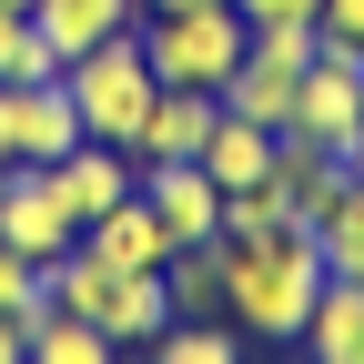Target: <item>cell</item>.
<instances>
[{
    "label": "cell",
    "mask_w": 364,
    "mask_h": 364,
    "mask_svg": "<svg viewBox=\"0 0 364 364\" xmlns=\"http://www.w3.org/2000/svg\"><path fill=\"white\" fill-rule=\"evenodd\" d=\"M233 243V233H223ZM314 294H324V253H314L304 223H284V233H253L233 243V263H223V314L253 334V344H294Z\"/></svg>",
    "instance_id": "obj_1"
},
{
    "label": "cell",
    "mask_w": 364,
    "mask_h": 364,
    "mask_svg": "<svg viewBox=\"0 0 364 364\" xmlns=\"http://www.w3.org/2000/svg\"><path fill=\"white\" fill-rule=\"evenodd\" d=\"M132 31H142V61H152V81H172V91H223V81L243 71V51H253V31H243V11H233V0H193V11H142Z\"/></svg>",
    "instance_id": "obj_2"
},
{
    "label": "cell",
    "mask_w": 364,
    "mask_h": 364,
    "mask_svg": "<svg viewBox=\"0 0 364 364\" xmlns=\"http://www.w3.org/2000/svg\"><path fill=\"white\" fill-rule=\"evenodd\" d=\"M61 81H71V102H81V132L91 142H122L132 152V132H142V112H152V61H142V31H112L102 51H81V61H61Z\"/></svg>",
    "instance_id": "obj_3"
},
{
    "label": "cell",
    "mask_w": 364,
    "mask_h": 364,
    "mask_svg": "<svg viewBox=\"0 0 364 364\" xmlns=\"http://www.w3.org/2000/svg\"><path fill=\"white\" fill-rule=\"evenodd\" d=\"M294 132H314V142H334L344 162H364V51H314L304 81H294Z\"/></svg>",
    "instance_id": "obj_4"
},
{
    "label": "cell",
    "mask_w": 364,
    "mask_h": 364,
    "mask_svg": "<svg viewBox=\"0 0 364 364\" xmlns=\"http://www.w3.org/2000/svg\"><path fill=\"white\" fill-rule=\"evenodd\" d=\"M0 243H11L21 263H41V273H51V263L81 243V223H71V203H61V182L41 172V162H21L11 182H0Z\"/></svg>",
    "instance_id": "obj_5"
},
{
    "label": "cell",
    "mask_w": 364,
    "mask_h": 364,
    "mask_svg": "<svg viewBox=\"0 0 364 364\" xmlns=\"http://www.w3.org/2000/svg\"><path fill=\"white\" fill-rule=\"evenodd\" d=\"M344 172H364V162H344L334 142H314V132H273V182H284V223H324L334 213V193H344Z\"/></svg>",
    "instance_id": "obj_6"
},
{
    "label": "cell",
    "mask_w": 364,
    "mask_h": 364,
    "mask_svg": "<svg viewBox=\"0 0 364 364\" xmlns=\"http://www.w3.org/2000/svg\"><path fill=\"white\" fill-rule=\"evenodd\" d=\"M81 243L102 253L112 273H162V263L182 253V243H172V223H162V213L142 203V182H132V193H122V203H112L102 223H81Z\"/></svg>",
    "instance_id": "obj_7"
},
{
    "label": "cell",
    "mask_w": 364,
    "mask_h": 364,
    "mask_svg": "<svg viewBox=\"0 0 364 364\" xmlns=\"http://www.w3.org/2000/svg\"><path fill=\"white\" fill-rule=\"evenodd\" d=\"M213 122H223V91H152V112H142V132H132V162H193L203 142H213Z\"/></svg>",
    "instance_id": "obj_8"
},
{
    "label": "cell",
    "mask_w": 364,
    "mask_h": 364,
    "mask_svg": "<svg viewBox=\"0 0 364 364\" xmlns=\"http://www.w3.org/2000/svg\"><path fill=\"white\" fill-rule=\"evenodd\" d=\"M142 203L172 223V243H213L223 233V182L203 162H142Z\"/></svg>",
    "instance_id": "obj_9"
},
{
    "label": "cell",
    "mask_w": 364,
    "mask_h": 364,
    "mask_svg": "<svg viewBox=\"0 0 364 364\" xmlns=\"http://www.w3.org/2000/svg\"><path fill=\"white\" fill-rule=\"evenodd\" d=\"M51 182H61V203H71V223H102L132 182H142V162H132L122 142H71L61 162H51Z\"/></svg>",
    "instance_id": "obj_10"
},
{
    "label": "cell",
    "mask_w": 364,
    "mask_h": 364,
    "mask_svg": "<svg viewBox=\"0 0 364 364\" xmlns=\"http://www.w3.org/2000/svg\"><path fill=\"white\" fill-rule=\"evenodd\" d=\"M71 142H91V132H81V102H71V81H61V71H51V81H21V162L51 172Z\"/></svg>",
    "instance_id": "obj_11"
},
{
    "label": "cell",
    "mask_w": 364,
    "mask_h": 364,
    "mask_svg": "<svg viewBox=\"0 0 364 364\" xmlns=\"http://www.w3.org/2000/svg\"><path fill=\"white\" fill-rule=\"evenodd\" d=\"M142 364H253V334L233 314H172V324L142 344Z\"/></svg>",
    "instance_id": "obj_12"
},
{
    "label": "cell",
    "mask_w": 364,
    "mask_h": 364,
    "mask_svg": "<svg viewBox=\"0 0 364 364\" xmlns=\"http://www.w3.org/2000/svg\"><path fill=\"white\" fill-rule=\"evenodd\" d=\"M314 364H364V284H344V273H324V294H314L304 334H294Z\"/></svg>",
    "instance_id": "obj_13"
},
{
    "label": "cell",
    "mask_w": 364,
    "mask_h": 364,
    "mask_svg": "<svg viewBox=\"0 0 364 364\" xmlns=\"http://www.w3.org/2000/svg\"><path fill=\"white\" fill-rule=\"evenodd\" d=\"M31 21H41V41H51L61 61H81V51H102L112 31L142 21V0H31Z\"/></svg>",
    "instance_id": "obj_14"
},
{
    "label": "cell",
    "mask_w": 364,
    "mask_h": 364,
    "mask_svg": "<svg viewBox=\"0 0 364 364\" xmlns=\"http://www.w3.org/2000/svg\"><path fill=\"white\" fill-rule=\"evenodd\" d=\"M193 162L223 182V193H253V182H273V132L243 122V112H223V122H213V142H203Z\"/></svg>",
    "instance_id": "obj_15"
},
{
    "label": "cell",
    "mask_w": 364,
    "mask_h": 364,
    "mask_svg": "<svg viewBox=\"0 0 364 364\" xmlns=\"http://www.w3.org/2000/svg\"><path fill=\"white\" fill-rule=\"evenodd\" d=\"M162 324H172V284H162V273H122L112 304H102V334L112 344H152Z\"/></svg>",
    "instance_id": "obj_16"
},
{
    "label": "cell",
    "mask_w": 364,
    "mask_h": 364,
    "mask_svg": "<svg viewBox=\"0 0 364 364\" xmlns=\"http://www.w3.org/2000/svg\"><path fill=\"white\" fill-rule=\"evenodd\" d=\"M223 263H233V243H182L172 263H162V284H172V314H223Z\"/></svg>",
    "instance_id": "obj_17"
},
{
    "label": "cell",
    "mask_w": 364,
    "mask_h": 364,
    "mask_svg": "<svg viewBox=\"0 0 364 364\" xmlns=\"http://www.w3.org/2000/svg\"><path fill=\"white\" fill-rule=\"evenodd\" d=\"M314 253H324V273H344V284H364V172H344L334 213L314 223Z\"/></svg>",
    "instance_id": "obj_18"
},
{
    "label": "cell",
    "mask_w": 364,
    "mask_h": 364,
    "mask_svg": "<svg viewBox=\"0 0 364 364\" xmlns=\"http://www.w3.org/2000/svg\"><path fill=\"white\" fill-rule=\"evenodd\" d=\"M31 364H122V344L102 334V324H81V314H41V324H31Z\"/></svg>",
    "instance_id": "obj_19"
},
{
    "label": "cell",
    "mask_w": 364,
    "mask_h": 364,
    "mask_svg": "<svg viewBox=\"0 0 364 364\" xmlns=\"http://www.w3.org/2000/svg\"><path fill=\"white\" fill-rule=\"evenodd\" d=\"M223 112H243V122H263V132H294V71L243 61L233 81H223Z\"/></svg>",
    "instance_id": "obj_20"
},
{
    "label": "cell",
    "mask_w": 364,
    "mask_h": 364,
    "mask_svg": "<svg viewBox=\"0 0 364 364\" xmlns=\"http://www.w3.org/2000/svg\"><path fill=\"white\" fill-rule=\"evenodd\" d=\"M51 71H61V51L41 41V21L0 0V81H51Z\"/></svg>",
    "instance_id": "obj_21"
},
{
    "label": "cell",
    "mask_w": 364,
    "mask_h": 364,
    "mask_svg": "<svg viewBox=\"0 0 364 364\" xmlns=\"http://www.w3.org/2000/svg\"><path fill=\"white\" fill-rule=\"evenodd\" d=\"M314 51H324V31H314V21H263L243 61H263V71H294V81H304V61H314Z\"/></svg>",
    "instance_id": "obj_22"
},
{
    "label": "cell",
    "mask_w": 364,
    "mask_h": 364,
    "mask_svg": "<svg viewBox=\"0 0 364 364\" xmlns=\"http://www.w3.org/2000/svg\"><path fill=\"white\" fill-rule=\"evenodd\" d=\"M0 314H11V324H41V314H51V273L21 263L11 243H0Z\"/></svg>",
    "instance_id": "obj_23"
},
{
    "label": "cell",
    "mask_w": 364,
    "mask_h": 364,
    "mask_svg": "<svg viewBox=\"0 0 364 364\" xmlns=\"http://www.w3.org/2000/svg\"><path fill=\"white\" fill-rule=\"evenodd\" d=\"M223 233L253 243V233H284V182H253V193H223Z\"/></svg>",
    "instance_id": "obj_24"
},
{
    "label": "cell",
    "mask_w": 364,
    "mask_h": 364,
    "mask_svg": "<svg viewBox=\"0 0 364 364\" xmlns=\"http://www.w3.org/2000/svg\"><path fill=\"white\" fill-rule=\"evenodd\" d=\"M314 31H324L334 51H364V0H324V11H314Z\"/></svg>",
    "instance_id": "obj_25"
},
{
    "label": "cell",
    "mask_w": 364,
    "mask_h": 364,
    "mask_svg": "<svg viewBox=\"0 0 364 364\" xmlns=\"http://www.w3.org/2000/svg\"><path fill=\"white\" fill-rule=\"evenodd\" d=\"M233 11H243V31H263V21H314L324 0H233Z\"/></svg>",
    "instance_id": "obj_26"
},
{
    "label": "cell",
    "mask_w": 364,
    "mask_h": 364,
    "mask_svg": "<svg viewBox=\"0 0 364 364\" xmlns=\"http://www.w3.org/2000/svg\"><path fill=\"white\" fill-rule=\"evenodd\" d=\"M0 162H21V81H0Z\"/></svg>",
    "instance_id": "obj_27"
},
{
    "label": "cell",
    "mask_w": 364,
    "mask_h": 364,
    "mask_svg": "<svg viewBox=\"0 0 364 364\" xmlns=\"http://www.w3.org/2000/svg\"><path fill=\"white\" fill-rule=\"evenodd\" d=\"M0 364H31V324H11V314H0Z\"/></svg>",
    "instance_id": "obj_28"
},
{
    "label": "cell",
    "mask_w": 364,
    "mask_h": 364,
    "mask_svg": "<svg viewBox=\"0 0 364 364\" xmlns=\"http://www.w3.org/2000/svg\"><path fill=\"white\" fill-rule=\"evenodd\" d=\"M142 11H193V0H142Z\"/></svg>",
    "instance_id": "obj_29"
},
{
    "label": "cell",
    "mask_w": 364,
    "mask_h": 364,
    "mask_svg": "<svg viewBox=\"0 0 364 364\" xmlns=\"http://www.w3.org/2000/svg\"><path fill=\"white\" fill-rule=\"evenodd\" d=\"M11 11H31V0H11Z\"/></svg>",
    "instance_id": "obj_30"
}]
</instances>
